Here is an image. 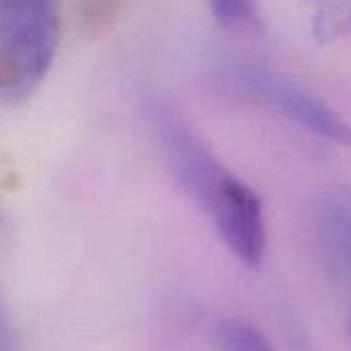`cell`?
<instances>
[{"label":"cell","mask_w":351,"mask_h":351,"mask_svg":"<svg viewBox=\"0 0 351 351\" xmlns=\"http://www.w3.org/2000/svg\"><path fill=\"white\" fill-rule=\"evenodd\" d=\"M241 80L256 96L311 133L337 145H351L350 123L313 92L262 70H245Z\"/></svg>","instance_id":"obj_3"},{"label":"cell","mask_w":351,"mask_h":351,"mask_svg":"<svg viewBox=\"0 0 351 351\" xmlns=\"http://www.w3.org/2000/svg\"><path fill=\"white\" fill-rule=\"evenodd\" d=\"M319 241L335 271L351 276V196H333L319 210Z\"/></svg>","instance_id":"obj_5"},{"label":"cell","mask_w":351,"mask_h":351,"mask_svg":"<svg viewBox=\"0 0 351 351\" xmlns=\"http://www.w3.org/2000/svg\"><path fill=\"white\" fill-rule=\"evenodd\" d=\"M210 12L221 27L227 29H262L258 0H208Z\"/></svg>","instance_id":"obj_7"},{"label":"cell","mask_w":351,"mask_h":351,"mask_svg":"<svg viewBox=\"0 0 351 351\" xmlns=\"http://www.w3.org/2000/svg\"><path fill=\"white\" fill-rule=\"evenodd\" d=\"M350 335H351V321H350Z\"/></svg>","instance_id":"obj_9"},{"label":"cell","mask_w":351,"mask_h":351,"mask_svg":"<svg viewBox=\"0 0 351 351\" xmlns=\"http://www.w3.org/2000/svg\"><path fill=\"white\" fill-rule=\"evenodd\" d=\"M149 119L178 184L208 213L235 174L215 158L210 147L172 106L154 102Z\"/></svg>","instance_id":"obj_2"},{"label":"cell","mask_w":351,"mask_h":351,"mask_svg":"<svg viewBox=\"0 0 351 351\" xmlns=\"http://www.w3.org/2000/svg\"><path fill=\"white\" fill-rule=\"evenodd\" d=\"M217 341L223 351H276L260 329L237 319L219 323Z\"/></svg>","instance_id":"obj_6"},{"label":"cell","mask_w":351,"mask_h":351,"mask_svg":"<svg viewBox=\"0 0 351 351\" xmlns=\"http://www.w3.org/2000/svg\"><path fill=\"white\" fill-rule=\"evenodd\" d=\"M223 243L231 254L250 267L263 262L267 231L260 196L237 176L221 192L208 210Z\"/></svg>","instance_id":"obj_4"},{"label":"cell","mask_w":351,"mask_h":351,"mask_svg":"<svg viewBox=\"0 0 351 351\" xmlns=\"http://www.w3.org/2000/svg\"><path fill=\"white\" fill-rule=\"evenodd\" d=\"M313 33L319 43H331L351 33V0L321 8L313 21Z\"/></svg>","instance_id":"obj_8"},{"label":"cell","mask_w":351,"mask_h":351,"mask_svg":"<svg viewBox=\"0 0 351 351\" xmlns=\"http://www.w3.org/2000/svg\"><path fill=\"white\" fill-rule=\"evenodd\" d=\"M58 0H0V98L21 102L43 82L58 53Z\"/></svg>","instance_id":"obj_1"}]
</instances>
